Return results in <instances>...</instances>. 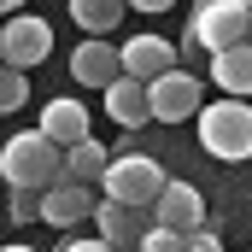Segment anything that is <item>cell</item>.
I'll use <instances>...</instances> for the list:
<instances>
[{
	"label": "cell",
	"instance_id": "44dd1931",
	"mask_svg": "<svg viewBox=\"0 0 252 252\" xmlns=\"http://www.w3.org/2000/svg\"><path fill=\"white\" fill-rule=\"evenodd\" d=\"M129 6H135V12H170L176 0H129Z\"/></svg>",
	"mask_w": 252,
	"mask_h": 252
},
{
	"label": "cell",
	"instance_id": "cb8c5ba5",
	"mask_svg": "<svg viewBox=\"0 0 252 252\" xmlns=\"http://www.w3.org/2000/svg\"><path fill=\"white\" fill-rule=\"evenodd\" d=\"M247 41H252V35H247Z\"/></svg>",
	"mask_w": 252,
	"mask_h": 252
},
{
	"label": "cell",
	"instance_id": "8992f818",
	"mask_svg": "<svg viewBox=\"0 0 252 252\" xmlns=\"http://www.w3.org/2000/svg\"><path fill=\"white\" fill-rule=\"evenodd\" d=\"M53 53V30L41 24V18H30V12H12L6 24H0V59L18 64V70H35V64Z\"/></svg>",
	"mask_w": 252,
	"mask_h": 252
},
{
	"label": "cell",
	"instance_id": "3957f363",
	"mask_svg": "<svg viewBox=\"0 0 252 252\" xmlns=\"http://www.w3.org/2000/svg\"><path fill=\"white\" fill-rule=\"evenodd\" d=\"M164 182H170V176H164V164H158L153 153H124V158H112L106 176H100V188L112 193V199H129V205H153Z\"/></svg>",
	"mask_w": 252,
	"mask_h": 252
},
{
	"label": "cell",
	"instance_id": "603a6c76",
	"mask_svg": "<svg viewBox=\"0 0 252 252\" xmlns=\"http://www.w3.org/2000/svg\"><path fill=\"white\" fill-rule=\"evenodd\" d=\"M0 252H35V247H18V241H12V247H0Z\"/></svg>",
	"mask_w": 252,
	"mask_h": 252
},
{
	"label": "cell",
	"instance_id": "5bb4252c",
	"mask_svg": "<svg viewBox=\"0 0 252 252\" xmlns=\"http://www.w3.org/2000/svg\"><path fill=\"white\" fill-rule=\"evenodd\" d=\"M211 82L223 88V94H252V41H235V47H223V53H211Z\"/></svg>",
	"mask_w": 252,
	"mask_h": 252
},
{
	"label": "cell",
	"instance_id": "ffe728a7",
	"mask_svg": "<svg viewBox=\"0 0 252 252\" xmlns=\"http://www.w3.org/2000/svg\"><path fill=\"white\" fill-rule=\"evenodd\" d=\"M64 252H118V247H112V241H100V235H94V241H70V247H64Z\"/></svg>",
	"mask_w": 252,
	"mask_h": 252
},
{
	"label": "cell",
	"instance_id": "9c48e42d",
	"mask_svg": "<svg viewBox=\"0 0 252 252\" xmlns=\"http://www.w3.org/2000/svg\"><path fill=\"white\" fill-rule=\"evenodd\" d=\"M153 223H164V229H176V235L205 229V193L193 188V182H164L158 199H153Z\"/></svg>",
	"mask_w": 252,
	"mask_h": 252
},
{
	"label": "cell",
	"instance_id": "6da1fadb",
	"mask_svg": "<svg viewBox=\"0 0 252 252\" xmlns=\"http://www.w3.org/2000/svg\"><path fill=\"white\" fill-rule=\"evenodd\" d=\"M64 176V147L47 141L41 129H24L0 147V182L6 188H53Z\"/></svg>",
	"mask_w": 252,
	"mask_h": 252
},
{
	"label": "cell",
	"instance_id": "30bf717a",
	"mask_svg": "<svg viewBox=\"0 0 252 252\" xmlns=\"http://www.w3.org/2000/svg\"><path fill=\"white\" fill-rule=\"evenodd\" d=\"M70 76L82 82V88H112L118 76H124V53L112 47V41H82L76 53H70Z\"/></svg>",
	"mask_w": 252,
	"mask_h": 252
},
{
	"label": "cell",
	"instance_id": "7a4b0ae2",
	"mask_svg": "<svg viewBox=\"0 0 252 252\" xmlns=\"http://www.w3.org/2000/svg\"><path fill=\"white\" fill-rule=\"evenodd\" d=\"M199 147L223 164L252 158V106L241 94H223L217 106H199Z\"/></svg>",
	"mask_w": 252,
	"mask_h": 252
},
{
	"label": "cell",
	"instance_id": "277c9868",
	"mask_svg": "<svg viewBox=\"0 0 252 252\" xmlns=\"http://www.w3.org/2000/svg\"><path fill=\"white\" fill-rule=\"evenodd\" d=\"M247 35H252V6L247 0H205L193 12V47H205V53H223V47H235Z\"/></svg>",
	"mask_w": 252,
	"mask_h": 252
},
{
	"label": "cell",
	"instance_id": "d4e9b609",
	"mask_svg": "<svg viewBox=\"0 0 252 252\" xmlns=\"http://www.w3.org/2000/svg\"><path fill=\"white\" fill-rule=\"evenodd\" d=\"M247 6H252V0H247Z\"/></svg>",
	"mask_w": 252,
	"mask_h": 252
},
{
	"label": "cell",
	"instance_id": "4fadbf2b",
	"mask_svg": "<svg viewBox=\"0 0 252 252\" xmlns=\"http://www.w3.org/2000/svg\"><path fill=\"white\" fill-rule=\"evenodd\" d=\"M35 129H41L47 141H59V147H76V141L88 135V106L70 100V94H59V100L41 106V124H35Z\"/></svg>",
	"mask_w": 252,
	"mask_h": 252
},
{
	"label": "cell",
	"instance_id": "52a82bcc",
	"mask_svg": "<svg viewBox=\"0 0 252 252\" xmlns=\"http://www.w3.org/2000/svg\"><path fill=\"white\" fill-rule=\"evenodd\" d=\"M94 229H100V241H112L118 252H135L141 247V235L153 229V205H129V199H100L94 205Z\"/></svg>",
	"mask_w": 252,
	"mask_h": 252
},
{
	"label": "cell",
	"instance_id": "e0dca14e",
	"mask_svg": "<svg viewBox=\"0 0 252 252\" xmlns=\"http://www.w3.org/2000/svg\"><path fill=\"white\" fill-rule=\"evenodd\" d=\"M24 100H30V76H24L18 64L0 59V118H6V112H18Z\"/></svg>",
	"mask_w": 252,
	"mask_h": 252
},
{
	"label": "cell",
	"instance_id": "7402d4cb",
	"mask_svg": "<svg viewBox=\"0 0 252 252\" xmlns=\"http://www.w3.org/2000/svg\"><path fill=\"white\" fill-rule=\"evenodd\" d=\"M18 6H24V0H0V18H12V12H18Z\"/></svg>",
	"mask_w": 252,
	"mask_h": 252
},
{
	"label": "cell",
	"instance_id": "ba28073f",
	"mask_svg": "<svg viewBox=\"0 0 252 252\" xmlns=\"http://www.w3.org/2000/svg\"><path fill=\"white\" fill-rule=\"evenodd\" d=\"M94 182H70L59 176L53 188H41V223H53V229H76V223H88L94 217Z\"/></svg>",
	"mask_w": 252,
	"mask_h": 252
},
{
	"label": "cell",
	"instance_id": "7c38bea8",
	"mask_svg": "<svg viewBox=\"0 0 252 252\" xmlns=\"http://www.w3.org/2000/svg\"><path fill=\"white\" fill-rule=\"evenodd\" d=\"M106 112H112V124H124V129L153 124V100H147V82L124 70V76H118V82L106 88Z\"/></svg>",
	"mask_w": 252,
	"mask_h": 252
},
{
	"label": "cell",
	"instance_id": "8fae6325",
	"mask_svg": "<svg viewBox=\"0 0 252 252\" xmlns=\"http://www.w3.org/2000/svg\"><path fill=\"white\" fill-rule=\"evenodd\" d=\"M118 53H124V70H129V76H141V82L176 70V47H170L164 35H129Z\"/></svg>",
	"mask_w": 252,
	"mask_h": 252
},
{
	"label": "cell",
	"instance_id": "d6986e66",
	"mask_svg": "<svg viewBox=\"0 0 252 252\" xmlns=\"http://www.w3.org/2000/svg\"><path fill=\"white\" fill-rule=\"evenodd\" d=\"M182 252H223V241H217L211 229H188V235H182Z\"/></svg>",
	"mask_w": 252,
	"mask_h": 252
},
{
	"label": "cell",
	"instance_id": "ac0fdd59",
	"mask_svg": "<svg viewBox=\"0 0 252 252\" xmlns=\"http://www.w3.org/2000/svg\"><path fill=\"white\" fill-rule=\"evenodd\" d=\"M12 217L18 223H35L41 217V188H12Z\"/></svg>",
	"mask_w": 252,
	"mask_h": 252
},
{
	"label": "cell",
	"instance_id": "9a60e30c",
	"mask_svg": "<svg viewBox=\"0 0 252 252\" xmlns=\"http://www.w3.org/2000/svg\"><path fill=\"white\" fill-rule=\"evenodd\" d=\"M106 164H112V153H106L94 135H82L76 147H64V176H70V182H94V188H100Z\"/></svg>",
	"mask_w": 252,
	"mask_h": 252
},
{
	"label": "cell",
	"instance_id": "2e32d148",
	"mask_svg": "<svg viewBox=\"0 0 252 252\" xmlns=\"http://www.w3.org/2000/svg\"><path fill=\"white\" fill-rule=\"evenodd\" d=\"M124 6L129 0H70V18H76V30H88V35H106V30H118Z\"/></svg>",
	"mask_w": 252,
	"mask_h": 252
},
{
	"label": "cell",
	"instance_id": "5b68a950",
	"mask_svg": "<svg viewBox=\"0 0 252 252\" xmlns=\"http://www.w3.org/2000/svg\"><path fill=\"white\" fill-rule=\"evenodd\" d=\"M147 100H153V124H182V118H199L205 88L188 70H164V76L147 82Z\"/></svg>",
	"mask_w": 252,
	"mask_h": 252
}]
</instances>
